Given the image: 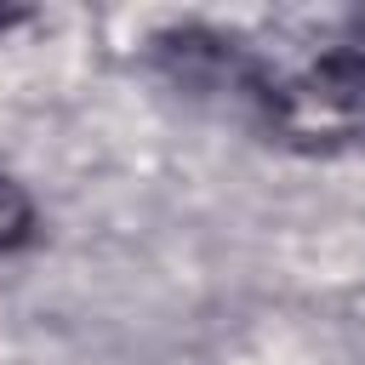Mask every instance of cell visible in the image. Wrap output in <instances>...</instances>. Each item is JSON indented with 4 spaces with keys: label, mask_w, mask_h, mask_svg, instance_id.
<instances>
[{
    "label": "cell",
    "mask_w": 365,
    "mask_h": 365,
    "mask_svg": "<svg viewBox=\"0 0 365 365\" xmlns=\"http://www.w3.org/2000/svg\"><path fill=\"white\" fill-rule=\"evenodd\" d=\"M279 131L302 148L365 143V57H325L279 91Z\"/></svg>",
    "instance_id": "obj_1"
},
{
    "label": "cell",
    "mask_w": 365,
    "mask_h": 365,
    "mask_svg": "<svg viewBox=\"0 0 365 365\" xmlns=\"http://www.w3.org/2000/svg\"><path fill=\"white\" fill-rule=\"evenodd\" d=\"M29 222H34L29 194H23L11 177H0V245H17V240L29 234Z\"/></svg>",
    "instance_id": "obj_2"
},
{
    "label": "cell",
    "mask_w": 365,
    "mask_h": 365,
    "mask_svg": "<svg viewBox=\"0 0 365 365\" xmlns=\"http://www.w3.org/2000/svg\"><path fill=\"white\" fill-rule=\"evenodd\" d=\"M0 23H6V11H0Z\"/></svg>",
    "instance_id": "obj_3"
}]
</instances>
